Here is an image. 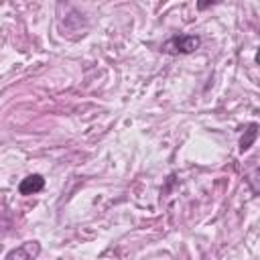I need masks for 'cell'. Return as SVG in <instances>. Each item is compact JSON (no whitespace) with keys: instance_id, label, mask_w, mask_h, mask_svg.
Returning <instances> with one entry per match:
<instances>
[{"instance_id":"obj_5","label":"cell","mask_w":260,"mask_h":260,"mask_svg":"<svg viewBox=\"0 0 260 260\" xmlns=\"http://www.w3.org/2000/svg\"><path fill=\"white\" fill-rule=\"evenodd\" d=\"M211 4H213V2H199V4H197V8H199V10H203V8L211 6Z\"/></svg>"},{"instance_id":"obj_2","label":"cell","mask_w":260,"mask_h":260,"mask_svg":"<svg viewBox=\"0 0 260 260\" xmlns=\"http://www.w3.org/2000/svg\"><path fill=\"white\" fill-rule=\"evenodd\" d=\"M41 252L39 242H24L6 254V260H35Z\"/></svg>"},{"instance_id":"obj_3","label":"cell","mask_w":260,"mask_h":260,"mask_svg":"<svg viewBox=\"0 0 260 260\" xmlns=\"http://www.w3.org/2000/svg\"><path fill=\"white\" fill-rule=\"evenodd\" d=\"M43 187H45V177L39 175V173H32V175H26L20 181L18 191H20V195H35V193L43 191Z\"/></svg>"},{"instance_id":"obj_4","label":"cell","mask_w":260,"mask_h":260,"mask_svg":"<svg viewBox=\"0 0 260 260\" xmlns=\"http://www.w3.org/2000/svg\"><path fill=\"white\" fill-rule=\"evenodd\" d=\"M256 136H258V124L252 122V124H248V128L244 130V134H242V138H240V152H246V150L254 144Z\"/></svg>"},{"instance_id":"obj_1","label":"cell","mask_w":260,"mask_h":260,"mask_svg":"<svg viewBox=\"0 0 260 260\" xmlns=\"http://www.w3.org/2000/svg\"><path fill=\"white\" fill-rule=\"evenodd\" d=\"M201 47V37L199 35H175L169 41L162 43L160 51L169 55H189Z\"/></svg>"}]
</instances>
